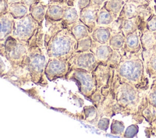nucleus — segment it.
<instances>
[{"label":"nucleus","mask_w":156,"mask_h":138,"mask_svg":"<svg viewBox=\"0 0 156 138\" xmlns=\"http://www.w3.org/2000/svg\"><path fill=\"white\" fill-rule=\"evenodd\" d=\"M44 45L48 58H58L68 60L76 52L77 40L68 27L59 21L46 26Z\"/></svg>","instance_id":"nucleus-1"},{"label":"nucleus","mask_w":156,"mask_h":138,"mask_svg":"<svg viewBox=\"0 0 156 138\" xmlns=\"http://www.w3.org/2000/svg\"><path fill=\"white\" fill-rule=\"evenodd\" d=\"M44 32L41 24L28 41L27 53L23 61L27 66L32 83L43 87L47 86L48 84L44 74L46 57L44 51Z\"/></svg>","instance_id":"nucleus-2"},{"label":"nucleus","mask_w":156,"mask_h":138,"mask_svg":"<svg viewBox=\"0 0 156 138\" xmlns=\"http://www.w3.org/2000/svg\"><path fill=\"white\" fill-rule=\"evenodd\" d=\"M28 50V42L9 36L0 46V55L5 58L10 65L20 64L24 61Z\"/></svg>","instance_id":"nucleus-3"},{"label":"nucleus","mask_w":156,"mask_h":138,"mask_svg":"<svg viewBox=\"0 0 156 138\" xmlns=\"http://www.w3.org/2000/svg\"><path fill=\"white\" fill-rule=\"evenodd\" d=\"M65 79L74 81L77 85L80 92L87 98H89L96 90L91 72L80 69H73L69 71Z\"/></svg>","instance_id":"nucleus-4"},{"label":"nucleus","mask_w":156,"mask_h":138,"mask_svg":"<svg viewBox=\"0 0 156 138\" xmlns=\"http://www.w3.org/2000/svg\"><path fill=\"white\" fill-rule=\"evenodd\" d=\"M40 25L29 13L20 19H14L12 36L17 40L28 42Z\"/></svg>","instance_id":"nucleus-5"},{"label":"nucleus","mask_w":156,"mask_h":138,"mask_svg":"<svg viewBox=\"0 0 156 138\" xmlns=\"http://www.w3.org/2000/svg\"><path fill=\"white\" fill-rule=\"evenodd\" d=\"M2 78L18 88L32 82L30 72L23 62L18 65H10Z\"/></svg>","instance_id":"nucleus-6"},{"label":"nucleus","mask_w":156,"mask_h":138,"mask_svg":"<svg viewBox=\"0 0 156 138\" xmlns=\"http://www.w3.org/2000/svg\"><path fill=\"white\" fill-rule=\"evenodd\" d=\"M69 71L75 69H84L92 72L99 64L91 51L76 52L68 60Z\"/></svg>","instance_id":"nucleus-7"},{"label":"nucleus","mask_w":156,"mask_h":138,"mask_svg":"<svg viewBox=\"0 0 156 138\" xmlns=\"http://www.w3.org/2000/svg\"><path fill=\"white\" fill-rule=\"evenodd\" d=\"M69 71L68 60L58 58H48L44 74L47 79L52 81L58 78H65Z\"/></svg>","instance_id":"nucleus-8"},{"label":"nucleus","mask_w":156,"mask_h":138,"mask_svg":"<svg viewBox=\"0 0 156 138\" xmlns=\"http://www.w3.org/2000/svg\"><path fill=\"white\" fill-rule=\"evenodd\" d=\"M45 15V26L61 21L65 9L68 6L67 0L49 1Z\"/></svg>","instance_id":"nucleus-9"},{"label":"nucleus","mask_w":156,"mask_h":138,"mask_svg":"<svg viewBox=\"0 0 156 138\" xmlns=\"http://www.w3.org/2000/svg\"><path fill=\"white\" fill-rule=\"evenodd\" d=\"M13 18L9 13L0 15V46L12 35L13 27Z\"/></svg>","instance_id":"nucleus-10"},{"label":"nucleus","mask_w":156,"mask_h":138,"mask_svg":"<svg viewBox=\"0 0 156 138\" xmlns=\"http://www.w3.org/2000/svg\"><path fill=\"white\" fill-rule=\"evenodd\" d=\"M79 12V21L83 22L89 29L90 33L93 31L97 18V10L87 5L83 8Z\"/></svg>","instance_id":"nucleus-11"},{"label":"nucleus","mask_w":156,"mask_h":138,"mask_svg":"<svg viewBox=\"0 0 156 138\" xmlns=\"http://www.w3.org/2000/svg\"><path fill=\"white\" fill-rule=\"evenodd\" d=\"M91 73L95 81L96 89H100L105 88L108 80L109 69L107 66L99 63Z\"/></svg>","instance_id":"nucleus-12"},{"label":"nucleus","mask_w":156,"mask_h":138,"mask_svg":"<svg viewBox=\"0 0 156 138\" xmlns=\"http://www.w3.org/2000/svg\"><path fill=\"white\" fill-rule=\"evenodd\" d=\"M48 6V4L40 0L29 7V14L39 24H42L45 19Z\"/></svg>","instance_id":"nucleus-13"},{"label":"nucleus","mask_w":156,"mask_h":138,"mask_svg":"<svg viewBox=\"0 0 156 138\" xmlns=\"http://www.w3.org/2000/svg\"><path fill=\"white\" fill-rule=\"evenodd\" d=\"M66 26L77 41L87 37L90 33L88 28L79 20Z\"/></svg>","instance_id":"nucleus-14"},{"label":"nucleus","mask_w":156,"mask_h":138,"mask_svg":"<svg viewBox=\"0 0 156 138\" xmlns=\"http://www.w3.org/2000/svg\"><path fill=\"white\" fill-rule=\"evenodd\" d=\"M90 51L94 54L99 63L106 61L110 55V50L107 46L100 45L93 40Z\"/></svg>","instance_id":"nucleus-15"},{"label":"nucleus","mask_w":156,"mask_h":138,"mask_svg":"<svg viewBox=\"0 0 156 138\" xmlns=\"http://www.w3.org/2000/svg\"><path fill=\"white\" fill-rule=\"evenodd\" d=\"M8 12L13 19H20L29 13V7L21 1L13 2L9 5Z\"/></svg>","instance_id":"nucleus-16"},{"label":"nucleus","mask_w":156,"mask_h":138,"mask_svg":"<svg viewBox=\"0 0 156 138\" xmlns=\"http://www.w3.org/2000/svg\"><path fill=\"white\" fill-rule=\"evenodd\" d=\"M79 20V12L73 6H67L65 9L62 21L66 26H69Z\"/></svg>","instance_id":"nucleus-17"},{"label":"nucleus","mask_w":156,"mask_h":138,"mask_svg":"<svg viewBox=\"0 0 156 138\" xmlns=\"http://www.w3.org/2000/svg\"><path fill=\"white\" fill-rule=\"evenodd\" d=\"M82 119H84L86 122L91 123H96L98 122V111L93 106H84L81 114Z\"/></svg>","instance_id":"nucleus-18"},{"label":"nucleus","mask_w":156,"mask_h":138,"mask_svg":"<svg viewBox=\"0 0 156 138\" xmlns=\"http://www.w3.org/2000/svg\"><path fill=\"white\" fill-rule=\"evenodd\" d=\"M91 33L92 40L99 43H105L108 39V32L105 29L101 27L97 28Z\"/></svg>","instance_id":"nucleus-19"},{"label":"nucleus","mask_w":156,"mask_h":138,"mask_svg":"<svg viewBox=\"0 0 156 138\" xmlns=\"http://www.w3.org/2000/svg\"><path fill=\"white\" fill-rule=\"evenodd\" d=\"M93 43L91 37L88 36L83 39L77 41V46L76 52H87L90 51V47Z\"/></svg>","instance_id":"nucleus-20"},{"label":"nucleus","mask_w":156,"mask_h":138,"mask_svg":"<svg viewBox=\"0 0 156 138\" xmlns=\"http://www.w3.org/2000/svg\"><path fill=\"white\" fill-rule=\"evenodd\" d=\"M9 4L6 0H0V15L8 12Z\"/></svg>","instance_id":"nucleus-21"},{"label":"nucleus","mask_w":156,"mask_h":138,"mask_svg":"<svg viewBox=\"0 0 156 138\" xmlns=\"http://www.w3.org/2000/svg\"><path fill=\"white\" fill-rule=\"evenodd\" d=\"M108 120L107 119L103 118L100 119L98 121V126L99 128L102 130H105L108 127Z\"/></svg>","instance_id":"nucleus-22"},{"label":"nucleus","mask_w":156,"mask_h":138,"mask_svg":"<svg viewBox=\"0 0 156 138\" xmlns=\"http://www.w3.org/2000/svg\"><path fill=\"white\" fill-rule=\"evenodd\" d=\"M6 66L5 64L2 59V58L0 57V77H3V76L7 72Z\"/></svg>","instance_id":"nucleus-23"},{"label":"nucleus","mask_w":156,"mask_h":138,"mask_svg":"<svg viewBox=\"0 0 156 138\" xmlns=\"http://www.w3.org/2000/svg\"><path fill=\"white\" fill-rule=\"evenodd\" d=\"M90 0H78L77 3V6L79 9V11L82 9L83 8L88 5Z\"/></svg>","instance_id":"nucleus-24"},{"label":"nucleus","mask_w":156,"mask_h":138,"mask_svg":"<svg viewBox=\"0 0 156 138\" xmlns=\"http://www.w3.org/2000/svg\"><path fill=\"white\" fill-rule=\"evenodd\" d=\"M40 0H21V2L27 7H30L31 5L35 4Z\"/></svg>","instance_id":"nucleus-25"},{"label":"nucleus","mask_w":156,"mask_h":138,"mask_svg":"<svg viewBox=\"0 0 156 138\" xmlns=\"http://www.w3.org/2000/svg\"><path fill=\"white\" fill-rule=\"evenodd\" d=\"M78 0H67V4L68 6H73L75 7L77 5Z\"/></svg>","instance_id":"nucleus-26"},{"label":"nucleus","mask_w":156,"mask_h":138,"mask_svg":"<svg viewBox=\"0 0 156 138\" xmlns=\"http://www.w3.org/2000/svg\"><path fill=\"white\" fill-rule=\"evenodd\" d=\"M8 4H10L12 3H13V2H20L21 1V0H6Z\"/></svg>","instance_id":"nucleus-27"},{"label":"nucleus","mask_w":156,"mask_h":138,"mask_svg":"<svg viewBox=\"0 0 156 138\" xmlns=\"http://www.w3.org/2000/svg\"><path fill=\"white\" fill-rule=\"evenodd\" d=\"M49 1H58V0H48Z\"/></svg>","instance_id":"nucleus-28"}]
</instances>
